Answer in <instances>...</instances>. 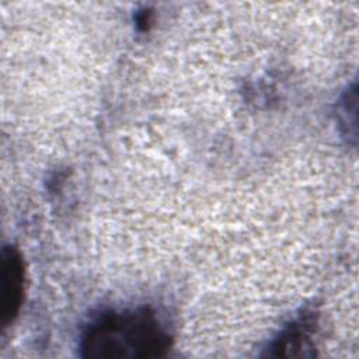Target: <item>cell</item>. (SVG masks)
<instances>
[{
  "instance_id": "3",
  "label": "cell",
  "mask_w": 359,
  "mask_h": 359,
  "mask_svg": "<svg viewBox=\"0 0 359 359\" xmlns=\"http://www.w3.org/2000/svg\"><path fill=\"white\" fill-rule=\"evenodd\" d=\"M309 320L292 323L269 346L271 356H306L304 349H311Z\"/></svg>"
},
{
  "instance_id": "1",
  "label": "cell",
  "mask_w": 359,
  "mask_h": 359,
  "mask_svg": "<svg viewBox=\"0 0 359 359\" xmlns=\"http://www.w3.org/2000/svg\"><path fill=\"white\" fill-rule=\"evenodd\" d=\"M171 334L149 307L109 311L93 321L81 338V356L90 359L161 358Z\"/></svg>"
},
{
  "instance_id": "2",
  "label": "cell",
  "mask_w": 359,
  "mask_h": 359,
  "mask_svg": "<svg viewBox=\"0 0 359 359\" xmlns=\"http://www.w3.org/2000/svg\"><path fill=\"white\" fill-rule=\"evenodd\" d=\"M0 279V317L1 325L6 327L18 314L24 292V264L20 252L13 245L3 247Z\"/></svg>"
}]
</instances>
